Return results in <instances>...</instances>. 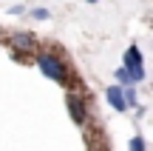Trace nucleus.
Returning a JSON list of instances; mask_svg holds the SVG:
<instances>
[{
  "label": "nucleus",
  "instance_id": "1",
  "mask_svg": "<svg viewBox=\"0 0 153 151\" xmlns=\"http://www.w3.org/2000/svg\"><path fill=\"white\" fill-rule=\"evenodd\" d=\"M37 66H40V71H43L48 80H54V83H65L68 80L65 63H62L57 54H51V51H40L37 54Z\"/></svg>",
  "mask_w": 153,
  "mask_h": 151
},
{
  "label": "nucleus",
  "instance_id": "2",
  "mask_svg": "<svg viewBox=\"0 0 153 151\" xmlns=\"http://www.w3.org/2000/svg\"><path fill=\"white\" fill-rule=\"evenodd\" d=\"M125 68L133 74V80H145V63H142V51L136 49V46H131V49L125 51Z\"/></svg>",
  "mask_w": 153,
  "mask_h": 151
},
{
  "label": "nucleus",
  "instance_id": "3",
  "mask_svg": "<svg viewBox=\"0 0 153 151\" xmlns=\"http://www.w3.org/2000/svg\"><path fill=\"white\" fill-rule=\"evenodd\" d=\"M105 100H108V106L114 108V111H125V108H128L125 89H122V86H111V89L105 91Z\"/></svg>",
  "mask_w": 153,
  "mask_h": 151
},
{
  "label": "nucleus",
  "instance_id": "4",
  "mask_svg": "<svg viewBox=\"0 0 153 151\" xmlns=\"http://www.w3.org/2000/svg\"><path fill=\"white\" fill-rule=\"evenodd\" d=\"M65 103H68V111H71L74 123H76V125H82V123H85V106H82V100H79L76 94H68V97H65Z\"/></svg>",
  "mask_w": 153,
  "mask_h": 151
},
{
  "label": "nucleus",
  "instance_id": "5",
  "mask_svg": "<svg viewBox=\"0 0 153 151\" xmlns=\"http://www.w3.org/2000/svg\"><path fill=\"white\" fill-rule=\"evenodd\" d=\"M11 46H14L17 51H28V49L37 46V37H34V34H14V37H11Z\"/></svg>",
  "mask_w": 153,
  "mask_h": 151
},
{
  "label": "nucleus",
  "instance_id": "6",
  "mask_svg": "<svg viewBox=\"0 0 153 151\" xmlns=\"http://www.w3.org/2000/svg\"><path fill=\"white\" fill-rule=\"evenodd\" d=\"M114 74H116V80H119V86H125V89H131V86H133V83H136V80H133V74H131V71H128V68H125V66H122V68H116V71H114Z\"/></svg>",
  "mask_w": 153,
  "mask_h": 151
},
{
  "label": "nucleus",
  "instance_id": "7",
  "mask_svg": "<svg viewBox=\"0 0 153 151\" xmlns=\"http://www.w3.org/2000/svg\"><path fill=\"white\" fill-rule=\"evenodd\" d=\"M131 151H145V140L142 137H131Z\"/></svg>",
  "mask_w": 153,
  "mask_h": 151
},
{
  "label": "nucleus",
  "instance_id": "8",
  "mask_svg": "<svg viewBox=\"0 0 153 151\" xmlns=\"http://www.w3.org/2000/svg\"><path fill=\"white\" fill-rule=\"evenodd\" d=\"M125 100H128V106H136V89H125Z\"/></svg>",
  "mask_w": 153,
  "mask_h": 151
},
{
  "label": "nucleus",
  "instance_id": "9",
  "mask_svg": "<svg viewBox=\"0 0 153 151\" xmlns=\"http://www.w3.org/2000/svg\"><path fill=\"white\" fill-rule=\"evenodd\" d=\"M31 17H34V20H45V17H48V11H45V9H34Z\"/></svg>",
  "mask_w": 153,
  "mask_h": 151
},
{
  "label": "nucleus",
  "instance_id": "10",
  "mask_svg": "<svg viewBox=\"0 0 153 151\" xmlns=\"http://www.w3.org/2000/svg\"><path fill=\"white\" fill-rule=\"evenodd\" d=\"M88 3H99V0H88Z\"/></svg>",
  "mask_w": 153,
  "mask_h": 151
}]
</instances>
